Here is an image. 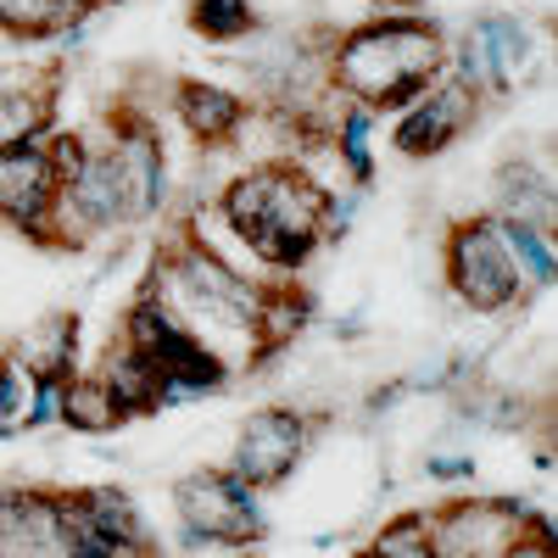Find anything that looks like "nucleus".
I'll return each mask as SVG.
<instances>
[{
    "mask_svg": "<svg viewBox=\"0 0 558 558\" xmlns=\"http://www.w3.org/2000/svg\"><path fill=\"white\" fill-rule=\"evenodd\" d=\"M218 218L263 268L296 274L324 241H336V229L341 218H352V207L336 191H324L302 162L279 157L229 179L218 191Z\"/></svg>",
    "mask_w": 558,
    "mask_h": 558,
    "instance_id": "obj_1",
    "label": "nucleus"
},
{
    "mask_svg": "<svg viewBox=\"0 0 558 558\" xmlns=\"http://www.w3.org/2000/svg\"><path fill=\"white\" fill-rule=\"evenodd\" d=\"M324 73L341 101L363 112H402L447 78V34L425 12H380L330 39Z\"/></svg>",
    "mask_w": 558,
    "mask_h": 558,
    "instance_id": "obj_2",
    "label": "nucleus"
},
{
    "mask_svg": "<svg viewBox=\"0 0 558 558\" xmlns=\"http://www.w3.org/2000/svg\"><path fill=\"white\" fill-rule=\"evenodd\" d=\"M146 286L168 302V313L191 330L196 341L213 347V336H235L246 341L252 363L263 357V341H257V318H263V302H268V279H252L246 268H235L223 252H213L207 235H179Z\"/></svg>",
    "mask_w": 558,
    "mask_h": 558,
    "instance_id": "obj_3",
    "label": "nucleus"
},
{
    "mask_svg": "<svg viewBox=\"0 0 558 558\" xmlns=\"http://www.w3.org/2000/svg\"><path fill=\"white\" fill-rule=\"evenodd\" d=\"M173 520H179V547L173 553H202V547H252L268 531L263 492H252L229 470H191L173 481Z\"/></svg>",
    "mask_w": 558,
    "mask_h": 558,
    "instance_id": "obj_4",
    "label": "nucleus"
},
{
    "mask_svg": "<svg viewBox=\"0 0 558 558\" xmlns=\"http://www.w3.org/2000/svg\"><path fill=\"white\" fill-rule=\"evenodd\" d=\"M441 279L447 291L470 307V313H514L525 302V286L514 274V257L502 246V223L492 213H470L447 229L441 241Z\"/></svg>",
    "mask_w": 558,
    "mask_h": 558,
    "instance_id": "obj_5",
    "label": "nucleus"
},
{
    "mask_svg": "<svg viewBox=\"0 0 558 558\" xmlns=\"http://www.w3.org/2000/svg\"><path fill=\"white\" fill-rule=\"evenodd\" d=\"M553 531L520 497H458L430 508L436 558H514L531 536Z\"/></svg>",
    "mask_w": 558,
    "mask_h": 558,
    "instance_id": "obj_6",
    "label": "nucleus"
},
{
    "mask_svg": "<svg viewBox=\"0 0 558 558\" xmlns=\"http://www.w3.org/2000/svg\"><path fill=\"white\" fill-rule=\"evenodd\" d=\"M531 57H536L531 23L514 12H492V17H475L463 28L458 45H447V78L475 89L481 101H502L531 73Z\"/></svg>",
    "mask_w": 558,
    "mask_h": 558,
    "instance_id": "obj_7",
    "label": "nucleus"
},
{
    "mask_svg": "<svg viewBox=\"0 0 558 558\" xmlns=\"http://www.w3.org/2000/svg\"><path fill=\"white\" fill-rule=\"evenodd\" d=\"M307 447H313V418L302 408H257L235 430V447H229L223 470L241 475L252 492H274L302 470Z\"/></svg>",
    "mask_w": 558,
    "mask_h": 558,
    "instance_id": "obj_8",
    "label": "nucleus"
},
{
    "mask_svg": "<svg viewBox=\"0 0 558 558\" xmlns=\"http://www.w3.org/2000/svg\"><path fill=\"white\" fill-rule=\"evenodd\" d=\"M57 196H62V173L45 151V140L0 151V223L17 229L23 241L57 246Z\"/></svg>",
    "mask_w": 558,
    "mask_h": 558,
    "instance_id": "obj_9",
    "label": "nucleus"
},
{
    "mask_svg": "<svg viewBox=\"0 0 558 558\" xmlns=\"http://www.w3.org/2000/svg\"><path fill=\"white\" fill-rule=\"evenodd\" d=\"M107 157L118 173V196H123V223H146L162 213L168 202V157H162V140L157 129L140 118L134 107L112 112V134H107Z\"/></svg>",
    "mask_w": 558,
    "mask_h": 558,
    "instance_id": "obj_10",
    "label": "nucleus"
},
{
    "mask_svg": "<svg viewBox=\"0 0 558 558\" xmlns=\"http://www.w3.org/2000/svg\"><path fill=\"white\" fill-rule=\"evenodd\" d=\"M481 118V96L463 89L458 78H436L418 101H408L391 123V146L397 157L408 162H425V157H441L452 140H463Z\"/></svg>",
    "mask_w": 558,
    "mask_h": 558,
    "instance_id": "obj_11",
    "label": "nucleus"
},
{
    "mask_svg": "<svg viewBox=\"0 0 558 558\" xmlns=\"http://www.w3.org/2000/svg\"><path fill=\"white\" fill-rule=\"evenodd\" d=\"M0 558H68L62 486L0 481Z\"/></svg>",
    "mask_w": 558,
    "mask_h": 558,
    "instance_id": "obj_12",
    "label": "nucleus"
},
{
    "mask_svg": "<svg viewBox=\"0 0 558 558\" xmlns=\"http://www.w3.org/2000/svg\"><path fill=\"white\" fill-rule=\"evenodd\" d=\"M173 118L184 123V134L196 146H229L246 118H252V101H241L235 89H223L213 78H179L173 84Z\"/></svg>",
    "mask_w": 558,
    "mask_h": 558,
    "instance_id": "obj_13",
    "label": "nucleus"
},
{
    "mask_svg": "<svg viewBox=\"0 0 558 558\" xmlns=\"http://www.w3.org/2000/svg\"><path fill=\"white\" fill-rule=\"evenodd\" d=\"M57 129V78L0 73V151L45 140Z\"/></svg>",
    "mask_w": 558,
    "mask_h": 558,
    "instance_id": "obj_14",
    "label": "nucleus"
},
{
    "mask_svg": "<svg viewBox=\"0 0 558 558\" xmlns=\"http://www.w3.org/2000/svg\"><path fill=\"white\" fill-rule=\"evenodd\" d=\"M7 357L23 368L28 380H68L73 375V357H78V318L73 313H57V318L34 324L23 341H12Z\"/></svg>",
    "mask_w": 558,
    "mask_h": 558,
    "instance_id": "obj_15",
    "label": "nucleus"
},
{
    "mask_svg": "<svg viewBox=\"0 0 558 558\" xmlns=\"http://www.w3.org/2000/svg\"><path fill=\"white\" fill-rule=\"evenodd\" d=\"M96 375H101V380H107V391L118 397L123 418L162 408V368H157V357H146V352H134V347H123V341H118V347L107 352V363L96 368Z\"/></svg>",
    "mask_w": 558,
    "mask_h": 558,
    "instance_id": "obj_16",
    "label": "nucleus"
},
{
    "mask_svg": "<svg viewBox=\"0 0 558 558\" xmlns=\"http://www.w3.org/2000/svg\"><path fill=\"white\" fill-rule=\"evenodd\" d=\"M62 425L84 430V436H107V430L123 425V408H118V397L107 391L101 375H78L73 368L62 380Z\"/></svg>",
    "mask_w": 558,
    "mask_h": 558,
    "instance_id": "obj_17",
    "label": "nucleus"
},
{
    "mask_svg": "<svg viewBox=\"0 0 558 558\" xmlns=\"http://www.w3.org/2000/svg\"><path fill=\"white\" fill-rule=\"evenodd\" d=\"M78 508L89 514V525H96L101 536H112L123 553H140L151 536H146V520H140V508L123 486H84L78 492Z\"/></svg>",
    "mask_w": 558,
    "mask_h": 558,
    "instance_id": "obj_18",
    "label": "nucleus"
},
{
    "mask_svg": "<svg viewBox=\"0 0 558 558\" xmlns=\"http://www.w3.org/2000/svg\"><path fill=\"white\" fill-rule=\"evenodd\" d=\"M502 223V246L514 257V274L525 296L531 291H547L553 274H558V246H553V229H536V223H514V218H497Z\"/></svg>",
    "mask_w": 558,
    "mask_h": 558,
    "instance_id": "obj_19",
    "label": "nucleus"
},
{
    "mask_svg": "<svg viewBox=\"0 0 558 558\" xmlns=\"http://www.w3.org/2000/svg\"><path fill=\"white\" fill-rule=\"evenodd\" d=\"M492 218H514V223H536V229H553V184L542 173H531L525 162L502 168L497 179V207Z\"/></svg>",
    "mask_w": 558,
    "mask_h": 558,
    "instance_id": "obj_20",
    "label": "nucleus"
},
{
    "mask_svg": "<svg viewBox=\"0 0 558 558\" xmlns=\"http://www.w3.org/2000/svg\"><path fill=\"white\" fill-rule=\"evenodd\" d=\"M84 17L78 0H0V34L7 39H57Z\"/></svg>",
    "mask_w": 558,
    "mask_h": 558,
    "instance_id": "obj_21",
    "label": "nucleus"
},
{
    "mask_svg": "<svg viewBox=\"0 0 558 558\" xmlns=\"http://www.w3.org/2000/svg\"><path fill=\"white\" fill-rule=\"evenodd\" d=\"M191 28L213 45H246L263 17H257V0H191Z\"/></svg>",
    "mask_w": 558,
    "mask_h": 558,
    "instance_id": "obj_22",
    "label": "nucleus"
},
{
    "mask_svg": "<svg viewBox=\"0 0 558 558\" xmlns=\"http://www.w3.org/2000/svg\"><path fill=\"white\" fill-rule=\"evenodd\" d=\"M363 558H436V547H430V514H397L375 542L363 547Z\"/></svg>",
    "mask_w": 558,
    "mask_h": 558,
    "instance_id": "obj_23",
    "label": "nucleus"
},
{
    "mask_svg": "<svg viewBox=\"0 0 558 558\" xmlns=\"http://www.w3.org/2000/svg\"><path fill=\"white\" fill-rule=\"evenodd\" d=\"M45 425H62V380H28L17 430H45Z\"/></svg>",
    "mask_w": 558,
    "mask_h": 558,
    "instance_id": "obj_24",
    "label": "nucleus"
},
{
    "mask_svg": "<svg viewBox=\"0 0 558 558\" xmlns=\"http://www.w3.org/2000/svg\"><path fill=\"white\" fill-rule=\"evenodd\" d=\"M23 402H28V375L0 352V425L17 430V418H23Z\"/></svg>",
    "mask_w": 558,
    "mask_h": 558,
    "instance_id": "obj_25",
    "label": "nucleus"
},
{
    "mask_svg": "<svg viewBox=\"0 0 558 558\" xmlns=\"http://www.w3.org/2000/svg\"><path fill=\"white\" fill-rule=\"evenodd\" d=\"M430 475H447V481H458V475H470V458H430Z\"/></svg>",
    "mask_w": 558,
    "mask_h": 558,
    "instance_id": "obj_26",
    "label": "nucleus"
},
{
    "mask_svg": "<svg viewBox=\"0 0 558 558\" xmlns=\"http://www.w3.org/2000/svg\"><path fill=\"white\" fill-rule=\"evenodd\" d=\"M78 7H84V12H89V7H96V0H78Z\"/></svg>",
    "mask_w": 558,
    "mask_h": 558,
    "instance_id": "obj_27",
    "label": "nucleus"
},
{
    "mask_svg": "<svg viewBox=\"0 0 558 558\" xmlns=\"http://www.w3.org/2000/svg\"><path fill=\"white\" fill-rule=\"evenodd\" d=\"M0 436H12V430H7V425H0Z\"/></svg>",
    "mask_w": 558,
    "mask_h": 558,
    "instance_id": "obj_28",
    "label": "nucleus"
},
{
    "mask_svg": "<svg viewBox=\"0 0 558 558\" xmlns=\"http://www.w3.org/2000/svg\"><path fill=\"white\" fill-rule=\"evenodd\" d=\"M96 7H107V0H96Z\"/></svg>",
    "mask_w": 558,
    "mask_h": 558,
    "instance_id": "obj_29",
    "label": "nucleus"
}]
</instances>
